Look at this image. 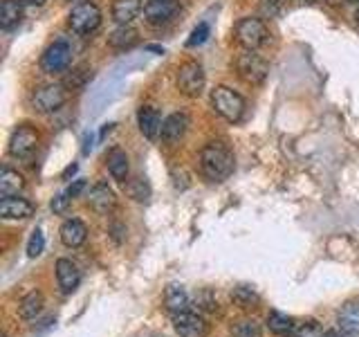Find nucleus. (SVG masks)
<instances>
[{"label": "nucleus", "mask_w": 359, "mask_h": 337, "mask_svg": "<svg viewBox=\"0 0 359 337\" xmlns=\"http://www.w3.org/2000/svg\"><path fill=\"white\" fill-rule=\"evenodd\" d=\"M211 108L218 112L222 119L231 124L241 121L245 115V99L227 86H216L211 90Z\"/></svg>", "instance_id": "f03ea898"}, {"label": "nucleus", "mask_w": 359, "mask_h": 337, "mask_svg": "<svg viewBox=\"0 0 359 337\" xmlns=\"http://www.w3.org/2000/svg\"><path fill=\"white\" fill-rule=\"evenodd\" d=\"M146 50H149V52H157V54H164V48H160V45H146Z\"/></svg>", "instance_id": "58836bf2"}, {"label": "nucleus", "mask_w": 359, "mask_h": 337, "mask_svg": "<svg viewBox=\"0 0 359 337\" xmlns=\"http://www.w3.org/2000/svg\"><path fill=\"white\" fill-rule=\"evenodd\" d=\"M137 124H140V131H142L144 138L155 140L157 135L162 133L164 119H162V115L155 108L146 106V108H140V112H137Z\"/></svg>", "instance_id": "a211bd4d"}, {"label": "nucleus", "mask_w": 359, "mask_h": 337, "mask_svg": "<svg viewBox=\"0 0 359 337\" xmlns=\"http://www.w3.org/2000/svg\"><path fill=\"white\" fill-rule=\"evenodd\" d=\"M325 337H341L339 333H325Z\"/></svg>", "instance_id": "37998d69"}, {"label": "nucleus", "mask_w": 359, "mask_h": 337, "mask_svg": "<svg viewBox=\"0 0 359 337\" xmlns=\"http://www.w3.org/2000/svg\"><path fill=\"white\" fill-rule=\"evenodd\" d=\"M90 79H93V72H90L86 65H81V67H76V70H72V74L65 79V88L79 90V88H83Z\"/></svg>", "instance_id": "c756f323"}, {"label": "nucleus", "mask_w": 359, "mask_h": 337, "mask_svg": "<svg viewBox=\"0 0 359 337\" xmlns=\"http://www.w3.org/2000/svg\"><path fill=\"white\" fill-rule=\"evenodd\" d=\"M108 171L110 176L119 180V183H126L128 180V171H130V164H128V155L126 151H121V149H112L108 153Z\"/></svg>", "instance_id": "412c9836"}, {"label": "nucleus", "mask_w": 359, "mask_h": 337, "mask_svg": "<svg viewBox=\"0 0 359 337\" xmlns=\"http://www.w3.org/2000/svg\"><path fill=\"white\" fill-rule=\"evenodd\" d=\"M67 25H70L72 32L88 37V34L97 32L101 25V9L95 3H90V0H81V3L72 7L70 16H67Z\"/></svg>", "instance_id": "7ed1b4c3"}, {"label": "nucleus", "mask_w": 359, "mask_h": 337, "mask_svg": "<svg viewBox=\"0 0 359 337\" xmlns=\"http://www.w3.org/2000/svg\"><path fill=\"white\" fill-rule=\"evenodd\" d=\"M177 88L187 97H200L205 90V70L198 61H187L177 67Z\"/></svg>", "instance_id": "0eeeda50"}, {"label": "nucleus", "mask_w": 359, "mask_h": 337, "mask_svg": "<svg viewBox=\"0 0 359 337\" xmlns=\"http://www.w3.org/2000/svg\"><path fill=\"white\" fill-rule=\"evenodd\" d=\"M22 18V3L20 0H3L0 5V27L11 29L16 27Z\"/></svg>", "instance_id": "5701e85b"}, {"label": "nucleus", "mask_w": 359, "mask_h": 337, "mask_svg": "<svg viewBox=\"0 0 359 337\" xmlns=\"http://www.w3.org/2000/svg\"><path fill=\"white\" fill-rule=\"evenodd\" d=\"M236 67H238V74L252 86L263 84L269 72V63L261 54H256V50H245L236 61Z\"/></svg>", "instance_id": "39448f33"}, {"label": "nucleus", "mask_w": 359, "mask_h": 337, "mask_svg": "<svg viewBox=\"0 0 359 337\" xmlns=\"http://www.w3.org/2000/svg\"><path fill=\"white\" fill-rule=\"evenodd\" d=\"M22 5H36V7H41V5H45L48 0H20Z\"/></svg>", "instance_id": "4c0bfd02"}, {"label": "nucleus", "mask_w": 359, "mask_h": 337, "mask_svg": "<svg viewBox=\"0 0 359 337\" xmlns=\"http://www.w3.org/2000/svg\"><path fill=\"white\" fill-rule=\"evenodd\" d=\"M164 306L171 315H180V312L189 310L191 299L187 295V290L182 286H177V284H171L164 290Z\"/></svg>", "instance_id": "6ab92c4d"}, {"label": "nucleus", "mask_w": 359, "mask_h": 337, "mask_svg": "<svg viewBox=\"0 0 359 337\" xmlns=\"http://www.w3.org/2000/svg\"><path fill=\"white\" fill-rule=\"evenodd\" d=\"M355 22L359 25V5H357V11H355Z\"/></svg>", "instance_id": "79ce46f5"}, {"label": "nucleus", "mask_w": 359, "mask_h": 337, "mask_svg": "<svg viewBox=\"0 0 359 337\" xmlns=\"http://www.w3.org/2000/svg\"><path fill=\"white\" fill-rule=\"evenodd\" d=\"M67 205H70V196H67V194H59V196L52 200V211L54 213H65L67 211Z\"/></svg>", "instance_id": "f704fd0d"}, {"label": "nucleus", "mask_w": 359, "mask_h": 337, "mask_svg": "<svg viewBox=\"0 0 359 337\" xmlns=\"http://www.w3.org/2000/svg\"><path fill=\"white\" fill-rule=\"evenodd\" d=\"M43 250H45V236H43L41 230H34L32 236H29V243H27V256L36 258V256L43 254Z\"/></svg>", "instance_id": "7c9ffc66"}, {"label": "nucleus", "mask_w": 359, "mask_h": 337, "mask_svg": "<svg viewBox=\"0 0 359 337\" xmlns=\"http://www.w3.org/2000/svg\"><path fill=\"white\" fill-rule=\"evenodd\" d=\"M267 326H269V331L276 335H294V329H297L294 319L287 317L283 312H269Z\"/></svg>", "instance_id": "a878e982"}, {"label": "nucleus", "mask_w": 359, "mask_h": 337, "mask_svg": "<svg viewBox=\"0 0 359 337\" xmlns=\"http://www.w3.org/2000/svg\"><path fill=\"white\" fill-rule=\"evenodd\" d=\"M233 34H236L238 45H243L245 50H258L261 45H265V41L269 37L265 22L261 18H252V16L241 18L236 22Z\"/></svg>", "instance_id": "20e7f679"}, {"label": "nucleus", "mask_w": 359, "mask_h": 337, "mask_svg": "<svg viewBox=\"0 0 359 337\" xmlns=\"http://www.w3.org/2000/svg\"><path fill=\"white\" fill-rule=\"evenodd\" d=\"M173 326L180 337H207V333H209L207 319L194 310H184L180 315H173Z\"/></svg>", "instance_id": "9b49d317"}, {"label": "nucleus", "mask_w": 359, "mask_h": 337, "mask_svg": "<svg viewBox=\"0 0 359 337\" xmlns=\"http://www.w3.org/2000/svg\"><path fill=\"white\" fill-rule=\"evenodd\" d=\"M22 187H25V180H22V176L18 171H11L7 166L0 171V194H3V198L18 196Z\"/></svg>", "instance_id": "4be33fe9"}, {"label": "nucleus", "mask_w": 359, "mask_h": 337, "mask_svg": "<svg viewBox=\"0 0 359 337\" xmlns=\"http://www.w3.org/2000/svg\"><path fill=\"white\" fill-rule=\"evenodd\" d=\"M61 243L65 247H81L88 239V227L79 218H67L61 225Z\"/></svg>", "instance_id": "dca6fc26"}, {"label": "nucleus", "mask_w": 359, "mask_h": 337, "mask_svg": "<svg viewBox=\"0 0 359 337\" xmlns=\"http://www.w3.org/2000/svg\"><path fill=\"white\" fill-rule=\"evenodd\" d=\"M196 303H198V306H200L202 310H213V308L218 306V303H216V299H213V295H211L209 290L200 292V295L196 297Z\"/></svg>", "instance_id": "72a5a7b5"}, {"label": "nucleus", "mask_w": 359, "mask_h": 337, "mask_svg": "<svg viewBox=\"0 0 359 337\" xmlns=\"http://www.w3.org/2000/svg\"><path fill=\"white\" fill-rule=\"evenodd\" d=\"M209 25H207V22H200V25L194 29V32H191V37H189V41H187V45H189V48H198V45H202V43H205L207 39H209Z\"/></svg>", "instance_id": "473e14b6"}, {"label": "nucleus", "mask_w": 359, "mask_h": 337, "mask_svg": "<svg viewBox=\"0 0 359 337\" xmlns=\"http://www.w3.org/2000/svg\"><path fill=\"white\" fill-rule=\"evenodd\" d=\"M231 299L238 303L241 308H252V306H256V303H258V295L254 292L252 286H238V288H233Z\"/></svg>", "instance_id": "cd10ccee"}, {"label": "nucleus", "mask_w": 359, "mask_h": 337, "mask_svg": "<svg viewBox=\"0 0 359 337\" xmlns=\"http://www.w3.org/2000/svg\"><path fill=\"white\" fill-rule=\"evenodd\" d=\"M180 11V0H149L144 5V18L149 25H166L171 22Z\"/></svg>", "instance_id": "9d476101"}, {"label": "nucleus", "mask_w": 359, "mask_h": 337, "mask_svg": "<svg viewBox=\"0 0 359 337\" xmlns=\"http://www.w3.org/2000/svg\"><path fill=\"white\" fill-rule=\"evenodd\" d=\"M43 310V295L41 292H29V295L22 297V301L18 303V315L22 319H34L36 315Z\"/></svg>", "instance_id": "393cba45"}, {"label": "nucleus", "mask_w": 359, "mask_h": 337, "mask_svg": "<svg viewBox=\"0 0 359 337\" xmlns=\"http://www.w3.org/2000/svg\"><path fill=\"white\" fill-rule=\"evenodd\" d=\"M261 11H263L265 16L274 18L278 11H280V0H263V3H261Z\"/></svg>", "instance_id": "c9c22d12"}, {"label": "nucleus", "mask_w": 359, "mask_h": 337, "mask_svg": "<svg viewBox=\"0 0 359 337\" xmlns=\"http://www.w3.org/2000/svg\"><path fill=\"white\" fill-rule=\"evenodd\" d=\"M346 5H359V0H344Z\"/></svg>", "instance_id": "a19ab883"}, {"label": "nucleus", "mask_w": 359, "mask_h": 337, "mask_svg": "<svg viewBox=\"0 0 359 337\" xmlns=\"http://www.w3.org/2000/svg\"><path fill=\"white\" fill-rule=\"evenodd\" d=\"M292 337H325V333L321 331V326L317 322H303V324H297Z\"/></svg>", "instance_id": "2f4dec72"}, {"label": "nucleus", "mask_w": 359, "mask_h": 337, "mask_svg": "<svg viewBox=\"0 0 359 337\" xmlns=\"http://www.w3.org/2000/svg\"><path fill=\"white\" fill-rule=\"evenodd\" d=\"M56 281L63 295H72V292L81 284V272L79 267L70 261V258H59L56 261Z\"/></svg>", "instance_id": "f8f14e48"}, {"label": "nucleus", "mask_w": 359, "mask_h": 337, "mask_svg": "<svg viewBox=\"0 0 359 337\" xmlns=\"http://www.w3.org/2000/svg\"><path fill=\"white\" fill-rule=\"evenodd\" d=\"M67 101V88L65 84H45L34 90L32 104L39 112H54Z\"/></svg>", "instance_id": "423d86ee"}, {"label": "nucleus", "mask_w": 359, "mask_h": 337, "mask_svg": "<svg viewBox=\"0 0 359 337\" xmlns=\"http://www.w3.org/2000/svg\"><path fill=\"white\" fill-rule=\"evenodd\" d=\"M142 11V0H115L112 3V18L119 25H130Z\"/></svg>", "instance_id": "aec40b11"}, {"label": "nucleus", "mask_w": 359, "mask_h": 337, "mask_svg": "<svg viewBox=\"0 0 359 337\" xmlns=\"http://www.w3.org/2000/svg\"><path fill=\"white\" fill-rule=\"evenodd\" d=\"M200 166L213 183H222L233 173V153L229 151V146H224L222 142H209L200 153Z\"/></svg>", "instance_id": "f257e3e1"}, {"label": "nucleus", "mask_w": 359, "mask_h": 337, "mask_svg": "<svg viewBox=\"0 0 359 337\" xmlns=\"http://www.w3.org/2000/svg\"><path fill=\"white\" fill-rule=\"evenodd\" d=\"M135 43H137V29H133L130 25H119L108 37V45L115 50H128Z\"/></svg>", "instance_id": "b1692460"}, {"label": "nucleus", "mask_w": 359, "mask_h": 337, "mask_svg": "<svg viewBox=\"0 0 359 337\" xmlns=\"http://www.w3.org/2000/svg\"><path fill=\"white\" fill-rule=\"evenodd\" d=\"M72 63V48L65 41H54L48 50H45L43 59H41V67L43 72L48 74H59L65 72Z\"/></svg>", "instance_id": "6e6552de"}, {"label": "nucleus", "mask_w": 359, "mask_h": 337, "mask_svg": "<svg viewBox=\"0 0 359 337\" xmlns=\"http://www.w3.org/2000/svg\"><path fill=\"white\" fill-rule=\"evenodd\" d=\"M39 146V133L29 124H20V126L11 133L9 140V155L18 157V160H27V157L36 151Z\"/></svg>", "instance_id": "1a4fd4ad"}, {"label": "nucleus", "mask_w": 359, "mask_h": 337, "mask_svg": "<svg viewBox=\"0 0 359 337\" xmlns=\"http://www.w3.org/2000/svg\"><path fill=\"white\" fill-rule=\"evenodd\" d=\"M126 194L133 198V200H137V202H146L151 198V187L149 183H146L144 178H133L126 183Z\"/></svg>", "instance_id": "bb28decb"}, {"label": "nucleus", "mask_w": 359, "mask_h": 337, "mask_svg": "<svg viewBox=\"0 0 359 337\" xmlns=\"http://www.w3.org/2000/svg\"><path fill=\"white\" fill-rule=\"evenodd\" d=\"M74 171H76V164H72V166H67V171H65V178H67V176H72Z\"/></svg>", "instance_id": "ea45409f"}, {"label": "nucleus", "mask_w": 359, "mask_h": 337, "mask_svg": "<svg viewBox=\"0 0 359 337\" xmlns=\"http://www.w3.org/2000/svg\"><path fill=\"white\" fill-rule=\"evenodd\" d=\"M337 326H339L341 335L346 337H359V301H348L339 310L337 317Z\"/></svg>", "instance_id": "2eb2a0df"}, {"label": "nucleus", "mask_w": 359, "mask_h": 337, "mask_svg": "<svg viewBox=\"0 0 359 337\" xmlns=\"http://www.w3.org/2000/svg\"><path fill=\"white\" fill-rule=\"evenodd\" d=\"M115 200H117L115 191H112L106 183H97L93 189H90V196H88V202L99 213H108L112 207H115Z\"/></svg>", "instance_id": "f3484780"}, {"label": "nucleus", "mask_w": 359, "mask_h": 337, "mask_svg": "<svg viewBox=\"0 0 359 337\" xmlns=\"http://www.w3.org/2000/svg\"><path fill=\"white\" fill-rule=\"evenodd\" d=\"M32 213H34V205L25 198L9 196L0 202V216L5 220H22V218H29Z\"/></svg>", "instance_id": "ddd939ff"}, {"label": "nucleus", "mask_w": 359, "mask_h": 337, "mask_svg": "<svg viewBox=\"0 0 359 337\" xmlns=\"http://www.w3.org/2000/svg\"><path fill=\"white\" fill-rule=\"evenodd\" d=\"M83 189H86V180H76V183H74V185H72L70 189H67L65 194L70 196V198H76L79 194H81Z\"/></svg>", "instance_id": "e433bc0d"}, {"label": "nucleus", "mask_w": 359, "mask_h": 337, "mask_svg": "<svg viewBox=\"0 0 359 337\" xmlns=\"http://www.w3.org/2000/svg\"><path fill=\"white\" fill-rule=\"evenodd\" d=\"M189 128V117L184 112H173V115H168L162 124V133L160 138L166 142V144H175L184 138V133Z\"/></svg>", "instance_id": "4468645a"}, {"label": "nucleus", "mask_w": 359, "mask_h": 337, "mask_svg": "<svg viewBox=\"0 0 359 337\" xmlns=\"http://www.w3.org/2000/svg\"><path fill=\"white\" fill-rule=\"evenodd\" d=\"M233 337H263L261 326H258L254 319H241L233 326Z\"/></svg>", "instance_id": "c85d7f7f"}]
</instances>
